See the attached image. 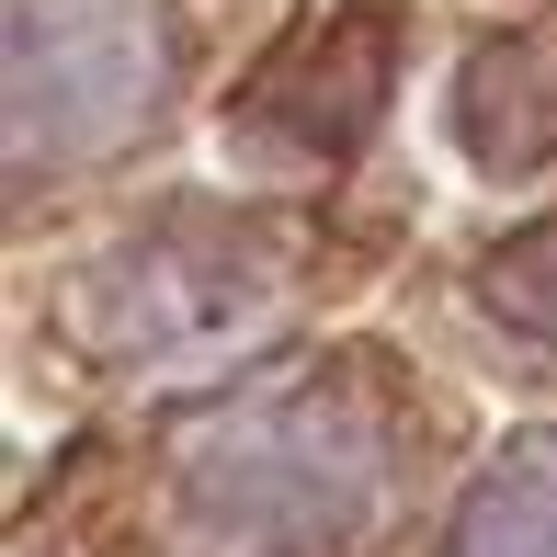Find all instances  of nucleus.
Instances as JSON below:
<instances>
[{
    "label": "nucleus",
    "instance_id": "obj_1",
    "mask_svg": "<svg viewBox=\"0 0 557 557\" xmlns=\"http://www.w3.org/2000/svg\"><path fill=\"white\" fill-rule=\"evenodd\" d=\"M171 500L206 546L239 557H331L387 500V444L342 387H250L206 410L171 455Z\"/></svg>",
    "mask_w": 557,
    "mask_h": 557
},
{
    "label": "nucleus",
    "instance_id": "obj_2",
    "mask_svg": "<svg viewBox=\"0 0 557 557\" xmlns=\"http://www.w3.org/2000/svg\"><path fill=\"white\" fill-rule=\"evenodd\" d=\"M285 319V262L239 216H171L81 273V342L137 375H227Z\"/></svg>",
    "mask_w": 557,
    "mask_h": 557
},
{
    "label": "nucleus",
    "instance_id": "obj_3",
    "mask_svg": "<svg viewBox=\"0 0 557 557\" xmlns=\"http://www.w3.org/2000/svg\"><path fill=\"white\" fill-rule=\"evenodd\" d=\"M171 91L160 0H23L12 12V160L69 171L125 148Z\"/></svg>",
    "mask_w": 557,
    "mask_h": 557
},
{
    "label": "nucleus",
    "instance_id": "obj_4",
    "mask_svg": "<svg viewBox=\"0 0 557 557\" xmlns=\"http://www.w3.org/2000/svg\"><path fill=\"white\" fill-rule=\"evenodd\" d=\"M375 91H387V12H331L285 46V58L250 81V148H296V160H331L375 125Z\"/></svg>",
    "mask_w": 557,
    "mask_h": 557
},
{
    "label": "nucleus",
    "instance_id": "obj_5",
    "mask_svg": "<svg viewBox=\"0 0 557 557\" xmlns=\"http://www.w3.org/2000/svg\"><path fill=\"white\" fill-rule=\"evenodd\" d=\"M455 137L490 171H535L557 148V35H500L455 81Z\"/></svg>",
    "mask_w": 557,
    "mask_h": 557
},
{
    "label": "nucleus",
    "instance_id": "obj_6",
    "mask_svg": "<svg viewBox=\"0 0 557 557\" xmlns=\"http://www.w3.org/2000/svg\"><path fill=\"white\" fill-rule=\"evenodd\" d=\"M455 557H557V433L512 444L455 512Z\"/></svg>",
    "mask_w": 557,
    "mask_h": 557
},
{
    "label": "nucleus",
    "instance_id": "obj_7",
    "mask_svg": "<svg viewBox=\"0 0 557 557\" xmlns=\"http://www.w3.org/2000/svg\"><path fill=\"white\" fill-rule=\"evenodd\" d=\"M478 296H490V319H512V331L557 342V227H535V239H512L490 273H478Z\"/></svg>",
    "mask_w": 557,
    "mask_h": 557
}]
</instances>
